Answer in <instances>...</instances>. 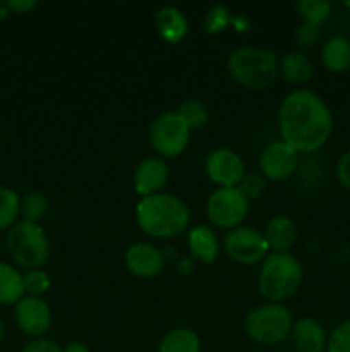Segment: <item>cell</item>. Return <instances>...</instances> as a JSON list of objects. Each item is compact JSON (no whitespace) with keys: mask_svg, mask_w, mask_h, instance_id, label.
Instances as JSON below:
<instances>
[{"mask_svg":"<svg viewBox=\"0 0 350 352\" xmlns=\"http://www.w3.org/2000/svg\"><path fill=\"white\" fill-rule=\"evenodd\" d=\"M278 126L283 143L297 153L321 150L333 133V116L318 93L297 89L285 96L278 110Z\"/></svg>","mask_w":350,"mask_h":352,"instance_id":"cell-1","label":"cell"},{"mask_svg":"<svg viewBox=\"0 0 350 352\" xmlns=\"http://www.w3.org/2000/svg\"><path fill=\"white\" fill-rule=\"evenodd\" d=\"M137 226L153 237L168 239L184 232L191 220L189 206L172 195H158L141 198L136 206Z\"/></svg>","mask_w":350,"mask_h":352,"instance_id":"cell-2","label":"cell"},{"mask_svg":"<svg viewBox=\"0 0 350 352\" xmlns=\"http://www.w3.org/2000/svg\"><path fill=\"white\" fill-rule=\"evenodd\" d=\"M302 277V265L294 254L271 253L261 267L257 285L261 294L270 301H285L299 291Z\"/></svg>","mask_w":350,"mask_h":352,"instance_id":"cell-3","label":"cell"},{"mask_svg":"<svg viewBox=\"0 0 350 352\" xmlns=\"http://www.w3.org/2000/svg\"><path fill=\"white\" fill-rule=\"evenodd\" d=\"M229 71L239 85L250 89H264L278 76V60L273 52L244 47L229 57Z\"/></svg>","mask_w":350,"mask_h":352,"instance_id":"cell-4","label":"cell"},{"mask_svg":"<svg viewBox=\"0 0 350 352\" xmlns=\"http://www.w3.org/2000/svg\"><path fill=\"white\" fill-rule=\"evenodd\" d=\"M7 250L17 265L30 270H36L50 254V246L45 230L38 223L19 222L10 229L7 236Z\"/></svg>","mask_w":350,"mask_h":352,"instance_id":"cell-5","label":"cell"},{"mask_svg":"<svg viewBox=\"0 0 350 352\" xmlns=\"http://www.w3.org/2000/svg\"><path fill=\"white\" fill-rule=\"evenodd\" d=\"M292 325L294 322L290 311L285 306L275 302L254 308L244 322L247 336L263 346H277L283 342L290 336Z\"/></svg>","mask_w":350,"mask_h":352,"instance_id":"cell-6","label":"cell"},{"mask_svg":"<svg viewBox=\"0 0 350 352\" xmlns=\"http://www.w3.org/2000/svg\"><path fill=\"white\" fill-rule=\"evenodd\" d=\"M191 129L177 112H167L153 120L150 140L161 157H177L187 148Z\"/></svg>","mask_w":350,"mask_h":352,"instance_id":"cell-7","label":"cell"},{"mask_svg":"<svg viewBox=\"0 0 350 352\" xmlns=\"http://www.w3.org/2000/svg\"><path fill=\"white\" fill-rule=\"evenodd\" d=\"M249 212V199L239 188H220L208 198L206 213L220 229H237Z\"/></svg>","mask_w":350,"mask_h":352,"instance_id":"cell-8","label":"cell"},{"mask_svg":"<svg viewBox=\"0 0 350 352\" xmlns=\"http://www.w3.org/2000/svg\"><path fill=\"white\" fill-rule=\"evenodd\" d=\"M264 234L257 232L253 227H237L225 237V251L233 261L242 265H256L268 254Z\"/></svg>","mask_w":350,"mask_h":352,"instance_id":"cell-9","label":"cell"},{"mask_svg":"<svg viewBox=\"0 0 350 352\" xmlns=\"http://www.w3.org/2000/svg\"><path fill=\"white\" fill-rule=\"evenodd\" d=\"M206 174L220 188H237L246 175V165L235 151L218 148L206 158Z\"/></svg>","mask_w":350,"mask_h":352,"instance_id":"cell-10","label":"cell"},{"mask_svg":"<svg viewBox=\"0 0 350 352\" xmlns=\"http://www.w3.org/2000/svg\"><path fill=\"white\" fill-rule=\"evenodd\" d=\"M297 164L299 153L283 141H275L268 144L259 158L261 174L264 175V179H271V181H283L290 177L297 168Z\"/></svg>","mask_w":350,"mask_h":352,"instance_id":"cell-11","label":"cell"},{"mask_svg":"<svg viewBox=\"0 0 350 352\" xmlns=\"http://www.w3.org/2000/svg\"><path fill=\"white\" fill-rule=\"evenodd\" d=\"M16 322L24 333L40 337L50 329L51 311L43 299L24 296L16 305Z\"/></svg>","mask_w":350,"mask_h":352,"instance_id":"cell-12","label":"cell"},{"mask_svg":"<svg viewBox=\"0 0 350 352\" xmlns=\"http://www.w3.org/2000/svg\"><path fill=\"white\" fill-rule=\"evenodd\" d=\"M126 265L136 277L153 278L163 270V256L151 244L136 243L127 250Z\"/></svg>","mask_w":350,"mask_h":352,"instance_id":"cell-13","label":"cell"},{"mask_svg":"<svg viewBox=\"0 0 350 352\" xmlns=\"http://www.w3.org/2000/svg\"><path fill=\"white\" fill-rule=\"evenodd\" d=\"M168 168L161 158H144L134 172V189L139 196L158 195L161 188L167 184Z\"/></svg>","mask_w":350,"mask_h":352,"instance_id":"cell-14","label":"cell"},{"mask_svg":"<svg viewBox=\"0 0 350 352\" xmlns=\"http://www.w3.org/2000/svg\"><path fill=\"white\" fill-rule=\"evenodd\" d=\"M292 344L299 352H323L326 351L328 336L318 320L301 318L292 325Z\"/></svg>","mask_w":350,"mask_h":352,"instance_id":"cell-15","label":"cell"},{"mask_svg":"<svg viewBox=\"0 0 350 352\" xmlns=\"http://www.w3.org/2000/svg\"><path fill=\"white\" fill-rule=\"evenodd\" d=\"M297 236L299 230L294 220L281 215L271 219L264 230V239L273 253H288V250L297 241Z\"/></svg>","mask_w":350,"mask_h":352,"instance_id":"cell-16","label":"cell"},{"mask_svg":"<svg viewBox=\"0 0 350 352\" xmlns=\"http://www.w3.org/2000/svg\"><path fill=\"white\" fill-rule=\"evenodd\" d=\"M154 19H156L158 33L167 43H178L187 36L189 23L177 7H161L154 14Z\"/></svg>","mask_w":350,"mask_h":352,"instance_id":"cell-17","label":"cell"},{"mask_svg":"<svg viewBox=\"0 0 350 352\" xmlns=\"http://www.w3.org/2000/svg\"><path fill=\"white\" fill-rule=\"evenodd\" d=\"M278 72L292 85H305L314 74V65L302 52H290L278 64Z\"/></svg>","mask_w":350,"mask_h":352,"instance_id":"cell-18","label":"cell"},{"mask_svg":"<svg viewBox=\"0 0 350 352\" xmlns=\"http://www.w3.org/2000/svg\"><path fill=\"white\" fill-rule=\"evenodd\" d=\"M321 60L331 72H345L350 69V40L345 36H333L323 45Z\"/></svg>","mask_w":350,"mask_h":352,"instance_id":"cell-19","label":"cell"},{"mask_svg":"<svg viewBox=\"0 0 350 352\" xmlns=\"http://www.w3.org/2000/svg\"><path fill=\"white\" fill-rule=\"evenodd\" d=\"M189 248H191V253L201 261H205V263L215 261L220 253L216 234L206 226H198L191 229V232H189Z\"/></svg>","mask_w":350,"mask_h":352,"instance_id":"cell-20","label":"cell"},{"mask_svg":"<svg viewBox=\"0 0 350 352\" xmlns=\"http://www.w3.org/2000/svg\"><path fill=\"white\" fill-rule=\"evenodd\" d=\"M23 298V275L14 267L0 261V305H17Z\"/></svg>","mask_w":350,"mask_h":352,"instance_id":"cell-21","label":"cell"},{"mask_svg":"<svg viewBox=\"0 0 350 352\" xmlns=\"http://www.w3.org/2000/svg\"><path fill=\"white\" fill-rule=\"evenodd\" d=\"M158 352H201V342L194 330L174 329L161 339Z\"/></svg>","mask_w":350,"mask_h":352,"instance_id":"cell-22","label":"cell"},{"mask_svg":"<svg viewBox=\"0 0 350 352\" xmlns=\"http://www.w3.org/2000/svg\"><path fill=\"white\" fill-rule=\"evenodd\" d=\"M21 199L16 191L9 188H0V230L16 226L17 217L21 215Z\"/></svg>","mask_w":350,"mask_h":352,"instance_id":"cell-23","label":"cell"},{"mask_svg":"<svg viewBox=\"0 0 350 352\" xmlns=\"http://www.w3.org/2000/svg\"><path fill=\"white\" fill-rule=\"evenodd\" d=\"M297 10L304 17L305 23L321 26L323 23H326L331 17L333 6L328 0H301L297 3Z\"/></svg>","mask_w":350,"mask_h":352,"instance_id":"cell-24","label":"cell"},{"mask_svg":"<svg viewBox=\"0 0 350 352\" xmlns=\"http://www.w3.org/2000/svg\"><path fill=\"white\" fill-rule=\"evenodd\" d=\"M48 212V201L43 192L31 191L21 199L19 213L23 215L24 222L38 223V220L43 219Z\"/></svg>","mask_w":350,"mask_h":352,"instance_id":"cell-25","label":"cell"},{"mask_svg":"<svg viewBox=\"0 0 350 352\" xmlns=\"http://www.w3.org/2000/svg\"><path fill=\"white\" fill-rule=\"evenodd\" d=\"M178 116L182 117L189 129H199L208 122V109L199 100H185L178 107Z\"/></svg>","mask_w":350,"mask_h":352,"instance_id":"cell-26","label":"cell"},{"mask_svg":"<svg viewBox=\"0 0 350 352\" xmlns=\"http://www.w3.org/2000/svg\"><path fill=\"white\" fill-rule=\"evenodd\" d=\"M326 352H350V320L338 323L328 336Z\"/></svg>","mask_w":350,"mask_h":352,"instance_id":"cell-27","label":"cell"},{"mask_svg":"<svg viewBox=\"0 0 350 352\" xmlns=\"http://www.w3.org/2000/svg\"><path fill=\"white\" fill-rule=\"evenodd\" d=\"M23 282L24 292H27L33 298H40L41 294H45L50 289V277H48L47 272L40 270V268L27 272L23 277Z\"/></svg>","mask_w":350,"mask_h":352,"instance_id":"cell-28","label":"cell"},{"mask_svg":"<svg viewBox=\"0 0 350 352\" xmlns=\"http://www.w3.org/2000/svg\"><path fill=\"white\" fill-rule=\"evenodd\" d=\"M232 21V16H230V10L226 9L225 6H213L209 7V10L206 12L205 17V28L208 33L216 34L222 33L226 26Z\"/></svg>","mask_w":350,"mask_h":352,"instance_id":"cell-29","label":"cell"},{"mask_svg":"<svg viewBox=\"0 0 350 352\" xmlns=\"http://www.w3.org/2000/svg\"><path fill=\"white\" fill-rule=\"evenodd\" d=\"M321 38V26L311 23H301L295 28V43L301 48H312Z\"/></svg>","mask_w":350,"mask_h":352,"instance_id":"cell-30","label":"cell"},{"mask_svg":"<svg viewBox=\"0 0 350 352\" xmlns=\"http://www.w3.org/2000/svg\"><path fill=\"white\" fill-rule=\"evenodd\" d=\"M239 191L249 198H259L266 191V179L263 174H246L239 182Z\"/></svg>","mask_w":350,"mask_h":352,"instance_id":"cell-31","label":"cell"},{"mask_svg":"<svg viewBox=\"0 0 350 352\" xmlns=\"http://www.w3.org/2000/svg\"><path fill=\"white\" fill-rule=\"evenodd\" d=\"M336 177H338L340 184L343 188L350 189V150L345 151L338 158V164H336Z\"/></svg>","mask_w":350,"mask_h":352,"instance_id":"cell-32","label":"cell"},{"mask_svg":"<svg viewBox=\"0 0 350 352\" xmlns=\"http://www.w3.org/2000/svg\"><path fill=\"white\" fill-rule=\"evenodd\" d=\"M23 352H64V349H60V347L55 342H51V340L36 339L31 340L30 344H26Z\"/></svg>","mask_w":350,"mask_h":352,"instance_id":"cell-33","label":"cell"},{"mask_svg":"<svg viewBox=\"0 0 350 352\" xmlns=\"http://www.w3.org/2000/svg\"><path fill=\"white\" fill-rule=\"evenodd\" d=\"M5 7L16 14H24L27 12V10L34 9V7H36V2H33V0H9V2L5 3Z\"/></svg>","mask_w":350,"mask_h":352,"instance_id":"cell-34","label":"cell"},{"mask_svg":"<svg viewBox=\"0 0 350 352\" xmlns=\"http://www.w3.org/2000/svg\"><path fill=\"white\" fill-rule=\"evenodd\" d=\"M64 352H89V349L81 342H71L69 346H65Z\"/></svg>","mask_w":350,"mask_h":352,"instance_id":"cell-35","label":"cell"},{"mask_svg":"<svg viewBox=\"0 0 350 352\" xmlns=\"http://www.w3.org/2000/svg\"><path fill=\"white\" fill-rule=\"evenodd\" d=\"M3 333H5V327H3V322H2V320H0V340H2Z\"/></svg>","mask_w":350,"mask_h":352,"instance_id":"cell-36","label":"cell"}]
</instances>
